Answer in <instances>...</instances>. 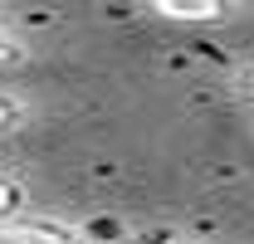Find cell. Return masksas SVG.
<instances>
[{
  "label": "cell",
  "mask_w": 254,
  "mask_h": 244,
  "mask_svg": "<svg viewBox=\"0 0 254 244\" xmlns=\"http://www.w3.org/2000/svg\"><path fill=\"white\" fill-rule=\"evenodd\" d=\"M20 200H25V185H20V181H10V176H0V220L20 215Z\"/></svg>",
  "instance_id": "5"
},
{
  "label": "cell",
  "mask_w": 254,
  "mask_h": 244,
  "mask_svg": "<svg viewBox=\"0 0 254 244\" xmlns=\"http://www.w3.org/2000/svg\"><path fill=\"white\" fill-rule=\"evenodd\" d=\"M161 20H181V25H210V20H225L230 5H215V0H195V5H181V0H157L152 5Z\"/></svg>",
  "instance_id": "2"
},
{
  "label": "cell",
  "mask_w": 254,
  "mask_h": 244,
  "mask_svg": "<svg viewBox=\"0 0 254 244\" xmlns=\"http://www.w3.org/2000/svg\"><path fill=\"white\" fill-rule=\"evenodd\" d=\"M25 118H30V103L0 88V132H15V127H20Z\"/></svg>",
  "instance_id": "3"
},
{
  "label": "cell",
  "mask_w": 254,
  "mask_h": 244,
  "mask_svg": "<svg viewBox=\"0 0 254 244\" xmlns=\"http://www.w3.org/2000/svg\"><path fill=\"white\" fill-rule=\"evenodd\" d=\"M0 244H88V235L59 215H10L0 220Z\"/></svg>",
  "instance_id": "1"
},
{
  "label": "cell",
  "mask_w": 254,
  "mask_h": 244,
  "mask_svg": "<svg viewBox=\"0 0 254 244\" xmlns=\"http://www.w3.org/2000/svg\"><path fill=\"white\" fill-rule=\"evenodd\" d=\"M25 54H30V49H25V39H20L15 30H5V25H0V68L25 63Z\"/></svg>",
  "instance_id": "4"
},
{
  "label": "cell",
  "mask_w": 254,
  "mask_h": 244,
  "mask_svg": "<svg viewBox=\"0 0 254 244\" xmlns=\"http://www.w3.org/2000/svg\"><path fill=\"white\" fill-rule=\"evenodd\" d=\"M235 93H240L245 103H254V63H250V68H240V73H235Z\"/></svg>",
  "instance_id": "6"
},
{
  "label": "cell",
  "mask_w": 254,
  "mask_h": 244,
  "mask_svg": "<svg viewBox=\"0 0 254 244\" xmlns=\"http://www.w3.org/2000/svg\"><path fill=\"white\" fill-rule=\"evenodd\" d=\"M171 244H200V240H186V235H181V240H171Z\"/></svg>",
  "instance_id": "7"
}]
</instances>
